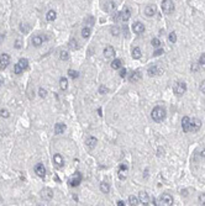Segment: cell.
I'll return each mask as SVG.
<instances>
[{"instance_id":"6da1fadb","label":"cell","mask_w":205,"mask_h":206,"mask_svg":"<svg viewBox=\"0 0 205 206\" xmlns=\"http://www.w3.org/2000/svg\"><path fill=\"white\" fill-rule=\"evenodd\" d=\"M151 115H152V119H153L156 122H161L166 117V110L161 106H156L153 110H152Z\"/></svg>"},{"instance_id":"7a4b0ae2","label":"cell","mask_w":205,"mask_h":206,"mask_svg":"<svg viewBox=\"0 0 205 206\" xmlns=\"http://www.w3.org/2000/svg\"><path fill=\"white\" fill-rule=\"evenodd\" d=\"M174 94L177 96H182L185 94V91H187V84L183 83V81H179V83H177L174 85Z\"/></svg>"},{"instance_id":"3957f363","label":"cell","mask_w":205,"mask_h":206,"mask_svg":"<svg viewBox=\"0 0 205 206\" xmlns=\"http://www.w3.org/2000/svg\"><path fill=\"white\" fill-rule=\"evenodd\" d=\"M162 10L165 14H172L173 10H174V4H173L172 0H163Z\"/></svg>"},{"instance_id":"277c9868","label":"cell","mask_w":205,"mask_h":206,"mask_svg":"<svg viewBox=\"0 0 205 206\" xmlns=\"http://www.w3.org/2000/svg\"><path fill=\"white\" fill-rule=\"evenodd\" d=\"M173 204V199L169 194H163V195L159 197V205H165V206H169Z\"/></svg>"},{"instance_id":"5b68a950","label":"cell","mask_w":205,"mask_h":206,"mask_svg":"<svg viewBox=\"0 0 205 206\" xmlns=\"http://www.w3.org/2000/svg\"><path fill=\"white\" fill-rule=\"evenodd\" d=\"M202 127V121L199 119H193L190 120V129H189V132H196L199 131V129Z\"/></svg>"},{"instance_id":"8992f818","label":"cell","mask_w":205,"mask_h":206,"mask_svg":"<svg viewBox=\"0 0 205 206\" xmlns=\"http://www.w3.org/2000/svg\"><path fill=\"white\" fill-rule=\"evenodd\" d=\"M147 73H148V76L155 77V76H159V74H162V73H163V69L159 68L158 66H151L150 68L147 69Z\"/></svg>"},{"instance_id":"52a82bcc","label":"cell","mask_w":205,"mask_h":206,"mask_svg":"<svg viewBox=\"0 0 205 206\" xmlns=\"http://www.w3.org/2000/svg\"><path fill=\"white\" fill-rule=\"evenodd\" d=\"M10 63V56L7 53H3L0 56V68L1 69H5Z\"/></svg>"},{"instance_id":"ba28073f","label":"cell","mask_w":205,"mask_h":206,"mask_svg":"<svg viewBox=\"0 0 205 206\" xmlns=\"http://www.w3.org/2000/svg\"><path fill=\"white\" fill-rule=\"evenodd\" d=\"M119 15H120L121 21H127V20H130V17H131V10H130V7H124L122 11L119 13Z\"/></svg>"},{"instance_id":"9c48e42d","label":"cell","mask_w":205,"mask_h":206,"mask_svg":"<svg viewBox=\"0 0 205 206\" xmlns=\"http://www.w3.org/2000/svg\"><path fill=\"white\" fill-rule=\"evenodd\" d=\"M35 173L38 175L40 178H44V175H46V168L43 167L42 163H37L35 166Z\"/></svg>"},{"instance_id":"30bf717a","label":"cell","mask_w":205,"mask_h":206,"mask_svg":"<svg viewBox=\"0 0 205 206\" xmlns=\"http://www.w3.org/2000/svg\"><path fill=\"white\" fill-rule=\"evenodd\" d=\"M132 31L137 33V35H140V33H143L145 32V25L142 24V22H140V21H137L135 22V24L132 25Z\"/></svg>"},{"instance_id":"8fae6325","label":"cell","mask_w":205,"mask_h":206,"mask_svg":"<svg viewBox=\"0 0 205 206\" xmlns=\"http://www.w3.org/2000/svg\"><path fill=\"white\" fill-rule=\"evenodd\" d=\"M41 196H42L43 200H51L53 197V190L50 188H44L42 191H41Z\"/></svg>"},{"instance_id":"7c38bea8","label":"cell","mask_w":205,"mask_h":206,"mask_svg":"<svg viewBox=\"0 0 205 206\" xmlns=\"http://www.w3.org/2000/svg\"><path fill=\"white\" fill-rule=\"evenodd\" d=\"M80 181H82V174L79 172H76V173L73 174V178H72V180L69 181V184L72 186H78L80 184Z\"/></svg>"},{"instance_id":"4fadbf2b","label":"cell","mask_w":205,"mask_h":206,"mask_svg":"<svg viewBox=\"0 0 205 206\" xmlns=\"http://www.w3.org/2000/svg\"><path fill=\"white\" fill-rule=\"evenodd\" d=\"M126 173H127V166L126 164H121L119 168V179L120 180H125L126 179Z\"/></svg>"},{"instance_id":"5bb4252c","label":"cell","mask_w":205,"mask_h":206,"mask_svg":"<svg viewBox=\"0 0 205 206\" xmlns=\"http://www.w3.org/2000/svg\"><path fill=\"white\" fill-rule=\"evenodd\" d=\"M182 129H183L184 132H189V129H190V119L188 116H184L183 120H182Z\"/></svg>"},{"instance_id":"9a60e30c","label":"cell","mask_w":205,"mask_h":206,"mask_svg":"<svg viewBox=\"0 0 205 206\" xmlns=\"http://www.w3.org/2000/svg\"><path fill=\"white\" fill-rule=\"evenodd\" d=\"M104 56H105L106 58H113V57H115V50L113 48V46L107 44V46L105 47V50H104Z\"/></svg>"},{"instance_id":"2e32d148","label":"cell","mask_w":205,"mask_h":206,"mask_svg":"<svg viewBox=\"0 0 205 206\" xmlns=\"http://www.w3.org/2000/svg\"><path fill=\"white\" fill-rule=\"evenodd\" d=\"M139 200L142 203V205H148V203H150V196H148V194L146 191H141L139 194Z\"/></svg>"},{"instance_id":"e0dca14e","label":"cell","mask_w":205,"mask_h":206,"mask_svg":"<svg viewBox=\"0 0 205 206\" xmlns=\"http://www.w3.org/2000/svg\"><path fill=\"white\" fill-rule=\"evenodd\" d=\"M156 11H157L156 5H148V6H146V9H145V14H146V16L151 17V16H153V15L156 14Z\"/></svg>"},{"instance_id":"ac0fdd59","label":"cell","mask_w":205,"mask_h":206,"mask_svg":"<svg viewBox=\"0 0 205 206\" xmlns=\"http://www.w3.org/2000/svg\"><path fill=\"white\" fill-rule=\"evenodd\" d=\"M66 131V125L62 122H58L54 125V133L56 134H62Z\"/></svg>"},{"instance_id":"d6986e66","label":"cell","mask_w":205,"mask_h":206,"mask_svg":"<svg viewBox=\"0 0 205 206\" xmlns=\"http://www.w3.org/2000/svg\"><path fill=\"white\" fill-rule=\"evenodd\" d=\"M141 78H142L141 72L140 70H136V72H133L131 74V77H130V81H131V83H137V81H140Z\"/></svg>"},{"instance_id":"ffe728a7","label":"cell","mask_w":205,"mask_h":206,"mask_svg":"<svg viewBox=\"0 0 205 206\" xmlns=\"http://www.w3.org/2000/svg\"><path fill=\"white\" fill-rule=\"evenodd\" d=\"M53 162H54V164H56V166H57V167H59V168H61V167H63V164H64V160H63V157H62L61 154H58V153H57V154H54V156H53Z\"/></svg>"},{"instance_id":"44dd1931","label":"cell","mask_w":205,"mask_h":206,"mask_svg":"<svg viewBox=\"0 0 205 206\" xmlns=\"http://www.w3.org/2000/svg\"><path fill=\"white\" fill-rule=\"evenodd\" d=\"M43 41H44V38L42 36H40V35H37V36H33V38H32V44L35 47H40L41 44L43 43Z\"/></svg>"},{"instance_id":"7402d4cb","label":"cell","mask_w":205,"mask_h":206,"mask_svg":"<svg viewBox=\"0 0 205 206\" xmlns=\"http://www.w3.org/2000/svg\"><path fill=\"white\" fill-rule=\"evenodd\" d=\"M96 143H98V140H96L95 137H93V136H92V137H89L88 140L85 141V144H87L89 148H94L95 146H96Z\"/></svg>"},{"instance_id":"603a6c76","label":"cell","mask_w":205,"mask_h":206,"mask_svg":"<svg viewBox=\"0 0 205 206\" xmlns=\"http://www.w3.org/2000/svg\"><path fill=\"white\" fill-rule=\"evenodd\" d=\"M56 16H57V13H56L54 10H50V11H48V13L46 14V20L50 21V22H52V21L56 20Z\"/></svg>"},{"instance_id":"cb8c5ba5","label":"cell","mask_w":205,"mask_h":206,"mask_svg":"<svg viewBox=\"0 0 205 206\" xmlns=\"http://www.w3.org/2000/svg\"><path fill=\"white\" fill-rule=\"evenodd\" d=\"M59 88L62 89V90H67V88H68V80H67V78H61L59 79Z\"/></svg>"},{"instance_id":"d4e9b609","label":"cell","mask_w":205,"mask_h":206,"mask_svg":"<svg viewBox=\"0 0 205 206\" xmlns=\"http://www.w3.org/2000/svg\"><path fill=\"white\" fill-rule=\"evenodd\" d=\"M141 56H142V53H141L140 48H139V47H133V48H132V57L135 58V59H140Z\"/></svg>"},{"instance_id":"484cf974","label":"cell","mask_w":205,"mask_h":206,"mask_svg":"<svg viewBox=\"0 0 205 206\" xmlns=\"http://www.w3.org/2000/svg\"><path fill=\"white\" fill-rule=\"evenodd\" d=\"M122 66V62L120 59H114L113 62H111V68L113 69H120Z\"/></svg>"},{"instance_id":"4316f807","label":"cell","mask_w":205,"mask_h":206,"mask_svg":"<svg viewBox=\"0 0 205 206\" xmlns=\"http://www.w3.org/2000/svg\"><path fill=\"white\" fill-rule=\"evenodd\" d=\"M90 33H92V31H90V27H83L82 28V36L84 37V38H89V36H90Z\"/></svg>"},{"instance_id":"83f0119b","label":"cell","mask_w":205,"mask_h":206,"mask_svg":"<svg viewBox=\"0 0 205 206\" xmlns=\"http://www.w3.org/2000/svg\"><path fill=\"white\" fill-rule=\"evenodd\" d=\"M100 190L104 193V194H107L110 191V186H109V184L107 183H102L100 184Z\"/></svg>"},{"instance_id":"f1b7e54d","label":"cell","mask_w":205,"mask_h":206,"mask_svg":"<svg viewBox=\"0 0 205 206\" xmlns=\"http://www.w3.org/2000/svg\"><path fill=\"white\" fill-rule=\"evenodd\" d=\"M115 7H116V5H115V3H114V1H109V3H106V5H105V7H104V10L109 13V11L114 10Z\"/></svg>"},{"instance_id":"f546056e","label":"cell","mask_w":205,"mask_h":206,"mask_svg":"<svg viewBox=\"0 0 205 206\" xmlns=\"http://www.w3.org/2000/svg\"><path fill=\"white\" fill-rule=\"evenodd\" d=\"M120 32H121V30H120L119 26H113L111 30H110V33L113 36H119V35H120Z\"/></svg>"},{"instance_id":"4dcf8cb0","label":"cell","mask_w":205,"mask_h":206,"mask_svg":"<svg viewBox=\"0 0 205 206\" xmlns=\"http://www.w3.org/2000/svg\"><path fill=\"white\" fill-rule=\"evenodd\" d=\"M19 64H20L22 67V69H27V67H29V61L26 58H20V61H19Z\"/></svg>"},{"instance_id":"1f68e13d","label":"cell","mask_w":205,"mask_h":206,"mask_svg":"<svg viewBox=\"0 0 205 206\" xmlns=\"http://www.w3.org/2000/svg\"><path fill=\"white\" fill-rule=\"evenodd\" d=\"M59 58H61L62 61H68L69 59V53L67 51H61L59 52Z\"/></svg>"},{"instance_id":"d6a6232c","label":"cell","mask_w":205,"mask_h":206,"mask_svg":"<svg viewBox=\"0 0 205 206\" xmlns=\"http://www.w3.org/2000/svg\"><path fill=\"white\" fill-rule=\"evenodd\" d=\"M129 203H130V205H139V203H140V200L137 199L136 196H133V195H131V196H129Z\"/></svg>"},{"instance_id":"836d02e7","label":"cell","mask_w":205,"mask_h":206,"mask_svg":"<svg viewBox=\"0 0 205 206\" xmlns=\"http://www.w3.org/2000/svg\"><path fill=\"white\" fill-rule=\"evenodd\" d=\"M68 76L72 78V79H77L78 77H79V73L77 72V70H73V69H68Z\"/></svg>"},{"instance_id":"e575fe53","label":"cell","mask_w":205,"mask_h":206,"mask_svg":"<svg viewBox=\"0 0 205 206\" xmlns=\"http://www.w3.org/2000/svg\"><path fill=\"white\" fill-rule=\"evenodd\" d=\"M20 31L22 33H27L30 31V26L27 24H20Z\"/></svg>"},{"instance_id":"d590c367","label":"cell","mask_w":205,"mask_h":206,"mask_svg":"<svg viewBox=\"0 0 205 206\" xmlns=\"http://www.w3.org/2000/svg\"><path fill=\"white\" fill-rule=\"evenodd\" d=\"M22 72H24V69H22V67L19 64V63H16V64L14 66V73L15 74H21Z\"/></svg>"},{"instance_id":"8d00e7d4","label":"cell","mask_w":205,"mask_h":206,"mask_svg":"<svg viewBox=\"0 0 205 206\" xmlns=\"http://www.w3.org/2000/svg\"><path fill=\"white\" fill-rule=\"evenodd\" d=\"M168 40H169L171 43H176V42H177V33H176V32H171Z\"/></svg>"},{"instance_id":"74e56055","label":"cell","mask_w":205,"mask_h":206,"mask_svg":"<svg viewBox=\"0 0 205 206\" xmlns=\"http://www.w3.org/2000/svg\"><path fill=\"white\" fill-rule=\"evenodd\" d=\"M152 46H153L155 48H159L162 46V43H161V41H159L158 38H152Z\"/></svg>"},{"instance_id":"f35d334b","label":"cell","mask_w":205,"mask_h":206,"mask_svg":"<svg viewBox=\"0 0 205 206\" xmlns=\"http://www.w3.org/2000/svg\"><path fill=\"white\" fill-rule=\"evenodd\" d=\"M0 116H1V117H4V119H7L10 116V112L6 110V109H1V110H0Z\"/></svg>"},{"instance_id":"ab89813d","label":"cell","mask_w":205,"mask_h":206,"mask_svg":"<svg viewBox=\"0 0 205 206\" xmlns=\"http://www.w3.org/2000/svg\"><path fill=\"white\" fill-rule=\"evenodd\" d=\"M69 46H70V48H72V50H77L78 48V43H77V41L76 40H70V42H69Z\"/></svg>"},{"instance_id":"60d3db41","label":"cell","mask_w":205,"mask_h":206,"mask_svg":"<svg viewBox=\"0 0 205 206\" xmlns=\"http://www.w3.org/2000/svg\"><path fill=\"white\" fill-rule=\"evenodd\" d=\"M107 91H109V89H107L105 85H100V88H99V93H100V94L104 95V94H106Z\"/></svg>"},{"instance_id":"b9f144b4","label":"cell","mask_w":205,"mask_h":206,"mask_svg":"<svg viewBox=\"0 0 205 206\" xmlns=\"http://www.w3.org/2000/svg\"><path fill=\"white\" fill-rule=\"evenodd\" d=\"M38 95L41 96V98H46V95H47V91H46V89H43V88H40V89H38Z\"/></svg>"},{"instance_id":"7bdbcfd3","label":"cell","mask_w":205,"mask_h":206,"mask_svg":"<svg viewBox=\"0 0 205 206\" xmlns=\"http://www.w3.org/2000/svg\"><path fill=\"white\" fill-rule=\"evenodd\" d=\"M14 46H15V48H16V50H20V48L22 47V41H21L20 38H17L16 41H15V44H14Z\"/></svg>"},{"instance_id":"ee69618b","label":"cell","mask_w":205,"mask_h":206,"mask_svg":"<svg viewBox=\"0 0 205 206\" xmlns=\"http://www.w3.org/2000/svg\"><path fill=\"white\" fill-rule=\"evenodd\" d=\"M162 54H163V50H162V48H157V50L153 52L155 57H158V56H162Z\"/></svg>"},{"instance_id":"f6af8a7d","label":"cell","mask_w":205,"mask_h":206,"mask_svg":"<svg viewBox=\"0 0 205 206\" xmlns=\"http://www.w3.org/2000/svg\"><path fill=\"white\" fill-rule=\"evenodd\" d=\"M199 64H200V66H204V64H205V53L200 56V58H199Z\"/></svg>"},{"instance_id":"bcb514c9","label":"cell","mask_w":205,"mask_h":206,"mask_svg":"<svg viewBox=\"0 0 205 206\" xmlns=\"http://www.w3.org/2000/svg\"><path fill=\"white\" fill-rule=\"evenodd\" d=\"M120 77L125 78L126 77V69L125 68H120Z\"/></svg>"},{"instance_id":"7dc6e473","label":"cell","mask_w":205,"mask_h":206,"mask_svg":"<svg viewBox=\"0 0 205 206\" xmlns=\"http://www.w3.org/2000/svg\"><path fill=\"white\" fill-rule=\"evenodd\" d=\"M199 201L202 203V205H205V194H202V195L199 196Z\"/></svg>"},{"instance_id":"c3c4849f","label":"cell","mask_w":205,"mask_h":206,"mask_svg":"<svg viewBox=\"0 0 205 206\" xmlns=\"http://www.w3.org/2000/svg\"><path fill=\"white\" fill-rule=\"evenodd\" d=\"M87 22H88V27H89V26H90V25L93 24V22H94V19H93L92 16H90V17H88V19H87Z\"/></svg>"},{"instance_id":"681fc988","label":"cell","mask_w":205,"mask_h":206,"mask_svg":"<svg viewBox=\"0 0 205 206\" xmlns=\"http://www.w3.org/2000/svg\"><path fill=\"white\" fill-rule=\"evenodd\" d=\"M200 91L204 93V94H205V80L203 81L202 84H200Z\"/></svg>"},{"instance_id":"f907efd6","label":"cell","mask_w":205,"mask_h":206,"mask_svg":"<svg viewBox=\"0 0 205 206\" xmlns=\"http://www.w3.org/2000/svg\"><path fill=\"white\" fill-rule=\"evenodd\" d=\"M198 69H199V66H198V64H193V67H192V70H193V72H196Z\"/></svg>"},{"instance_id":"816d5d0a","label":"cell","mask_w":205,"mask_h":206,"mask_svg":"<svg viewBox=\"0 0 205 206\" xmlns=\"http://www.w3.org/2000/svg\"><path fill=\"white\" fill-rule=\"evenodd\" d=\"M116 205H117V206H124V205H126V204H125L122 200H119L117 203H116Z\"/></svg>"},{"instance_id":"f5cc1de1","label":"cell","mask_w":205,"mask_h":206,"mask_svg":"<svg viewBox=\"0 0 205 206\" xmlns=\"http://www.w3.org/2000/svg\"><path fill=\"white\" fill-rule=\"evenodd\" d=\"M4 38H5V36L0 33V42H3V41H4Z\"/></svg>"},{"instance_id":"db71d44e","label":"cell","mask_w":205,"mask_h":206,"mask_svg":"<svg viewBox=\"0 0 205 206\" xmlns=\"http://www.w3.org/2000/svg\"><path fill=\"white\" fill-rule=\"evenodd\" d=\"M202 157L205 159V149H203V151H202Z\"/></svg>"},{"instance_id":"11a10c76","label":"cell","mask_w":205,"mask_h":206,"mask_svg":"<svg viewBox=\"0 0 205 206\" xmlns=\"http://www.w3.org/2000/svg\"><path fill=\"white\" fill-rule=\"evenodd\" d=\"M3 84H4V79H3V78H1V77H0V87H1V85H3Z\"/></svg>"},{"instance_id":"9f6ffc18","label":"cell","mask_w":205,"mask_h":206,"mask_svg":"<svg viewBox=\"0 0 205 206\" xmlns=\"http://www.w3.org/2000/svg\"><path fill=\"white\" fill-rule=\"evenodd\" d=\"M98 114L99 116H102V109H98Z\"/></svg>"}]
</instances>
